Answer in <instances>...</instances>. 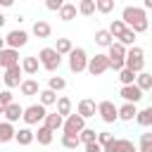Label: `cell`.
I'll return each instance as SVG.
<instances>
[{
  "label": "cell",
  "mask_w": 152,
  "mask_h": 152,
  "mask_svg": "<svg viewBox=\"0 0 152 152\" xmlns=\"http://www.w3.org/2000/svg\"><path fill=\"white\" fill-rule=\"evenodd\" d=\"M5 24H7V17H5V14H2V12H0V28H2V26H5Z\"/></svg>",
  "instance_id": "681fc988"
},
{
  "label": "cell",
  "mask_w": 152,
  "mask_h": 152,
  "mask_svg": "<svg viewBox=\"0 0 152 152\" xmlns=\"http://www.w3.org/2000/svg\"><path fill=\"white\" fill-rule=\"evenodd\" d=\"M55 50H57L62 57H66V55L74 50V43H71L69 38H57V43H55Z\"/></svg>",
  "instance_id": "1f68e13d"
},
{
  "label": "cell",
  "mask_w": 152,
  "mask_h": 152,
  "mask_svg": "<svg viewBox=\"0 0 152 152\" xmlns=\"http://www.w3.org/2000/svg\"><path fill=\"white\" fill-rule=\"evenodd\" d=\"M14 64H21L19 62V50L17 48H2L0 50V69H10Z\"/></svg>",
  "instance_id": "8fae6325"
},
{
  "label": "cell",
  "mask_w": 152,
  "mask_h": 152,
  "mask_svg": "<svg viewBox=\"0 0 152 152\" xmlns=\"http://www.w3.org/2000/svg\"><path fill=\"white\" fill-rule=\"evenodd\" d=\"M21 69H24V74H26V76H36V74H38V69H40V59H38V55L24 57V59H21Z\"/></svg>",
  "instance_id": "9a60e30c"
},
{
  "label": "cell",
  "mask_w": 152,
  "mask_h": 152,
  "mask_svg": "<svg viewBox=\"0 0 152 152\" xmlns=\"http://www.w3.org/2000/svg\"><path fill=\"white\" fill-rule=\"evenodd\" d=\"M126 28H128V26H126V21H124V19H112V24H109V33H112L116 40L121 38V33H124Z\"/></svg>",
  "instance_id": "4dcf8cb0"
},
{
  "label": "cell",
  "mask_w": 152,
  "mask_h": 152,
  "mask_svg": "<svg viewBox=\"0 0 152 152\" xmlns=\"http://www.w3.org/2000/svg\"><path fill=\"white\" fill-rule=\"evenodd\" d=\"M135 124L142 126V128H150V126H152V104L138 109V114H135Z\"/></svg>",
  "instance_id": "44dd1931"
},
{
  "label": "cell",
  "mask_w": 152,
  "mask_h": 152,
  "mask_svg": "<svg viewBox=\"0 0 152 152\" xmlns=\"http://www.w3.org/2000/svg\"><path fill=\"white\" fill-rule=\"evenodd\" d=\"M14 0H0V7H12Z\"/></svg>",
  "instance_id": "7dc6e473"
},
{
  "label": "cell",
  "mask_w": 152,
  "mask_h": 152,
  "mask_svg": "<svg viewBox=\"0 0 152 152\" xmlns=\"http://www.w3.org/2000/svg\"><path fill=\"white\" fill-rule=\"evenodd\" d=\"M52 138H55V131H52V128H48L45 124H40V126H38V131H36V140H38V145H50V142H52Z\"/></svg>",
  "instance_id": "7402d4cb"
},
{
  "label": "cell",
  "mask_w": 152,
  "mask_h": 152,
  "mask_svg": "<svg viewBox=\"0 0 152 152\" xmlns=\"http://www.w3.org/2000/svg\"><path fill=\"white\" fill-rule=\"evenodd\" d=\"M102 152H121V147H119V138H112L107 145H102Z\"/></svg>",
  "instance_id": "7bdbcfd3"
},
{
  "label": "cell",
  "mask_w": 152,
  "mask_h": 152,
  "mask_svg": "<svg viewBox=\"0 0 152 152\" xmlns=\"http://www.w3.org/2000/svg\"><path fill=\"white\" fill-rule=\"evenodd\" d=\"M83 147H86V152H102V145H100L97 140H93V142H86Z\"/></svg>",
  "instance_id": "bcb514c9"
},
{
  "label": "cell",
  "mask_w": 152,
  "mask_h": 152,
  "mask_svg": "<svg viewBox=\"0 0 152 152\" xmlns=\"http://www.w3.org/2000/svg\"><path fill=\"white\" fill-rule=\"evenodd\" d=\"M119 147H121V152H138V145L128 138H119Z\"/></svg>",
  "instance_id": "60d3db41"
},
{
  "label": "cell",
  "mask_w": 152,
  "mask_h": 152,
  "mask_svg": "<svg viewBox=\"0 0 152 152\" xmlns=\"http://www.w3.org/2000/svg\"><path fill=\"white\" fill-rule=\"evenodd\" d=\"M57 90H52V88H43L40 93H38V102L40 104H45V107H50V104H57Z\"/></svg>",
  "instance_id": "d4e9b609"
},
{
  "label": "cell",
  "mask_w": 152,
  "mask_h": 152,
  "mask_svg": "<svg viewBox=\"0 0 152 152\" xmlns=\"http://www.w3.org/2000/svg\"><path fill=\"white\" fill-rule=\"evenodd\" d=\"M119 95H121L124 102H135V104H138V102L142 100V90H140L135 83H131V86H121Z\"/></svg>",
  "instance_id": "7c38bea8"
},
{
  "label": "cell",
  "mask_w": 152,
  "mask_h": 152,
  "mask_svg": "<svg viewBox=\"0 0 152 152\" xmlns=\"http://www.w3.org/2000/svg\"><path fill=\"white\" fill-rule=\"evenodd\" d=\"M62 147H66V150H76L78 145H83L81 142V138H78V133H62Z\"/></svg>",
  "instance_id": "4316f807"
},
{
  "label": "cell",
  "mask_w": 152,
  "mask_h": 152,
  "mask_svg": "<svg viewBox=\"0 0 152 152\" xmlns=\"http://www.w3.org/2000/svg\"><path fill=\"white\" fill-rule=\"evenodd\" d=\"M126 66H128V69H133L135 74L145 71V50H142V48H138V45H131V48H128V52H126Z\"/></svg>",
  "instance_id": "5b68a950"
},
{
  "label": "cell",
  "mask_w": 152,
  "mask_h": 152,
  "mask_svg": "<svg viewBox=\"0 0 152 152\" xmlns=\"http://www.w3.org/2000/svg\"><path fill=\"white\" fill-rule=\"evenodd\" d=\"M138 152H152V133H140Z\"/></svg>",
  "instance_id": "e575fe53"
},
{
  "label": "cell",
  "mask_w": 152,
  "mask_h": 152,
  "mask_svg": "<svg viewBox=\"0 0 152 152\" xmlns=\"http://www.w3.org/2000/svg\"><path fill=\"white\" fill-rule=\"evenodd\" d=\"M48 88H52V90H57V93H59V90H64V88H66V81H64L62 76H50V78H48Z\"/></svg>",
  "instance_id": "8d00e7d4"
},
{
  "label": "cell",
  "mask_w": 152,
  "mask_h": 152,
  "mask_svg": "<svg viewBox=\"0 0 152 152\" xmlns=\"http://www.w3.org/2000/svg\"><path fill=\"white\" fill-rule=\"evenodd\" d=\"M109 57V55H107ZM126 66V59L124 57H109V69H114V71H121Z\"/></svg>",
  "instance_id": "b9f144b4"
},
{
  "label": "cell",
  "mask_w": 152,
  "mask_h": 152,
  "mask_svg": "<svg viewBox=\"0 0 152 152\" xmlns=\"http://www.w3.org/2000/svg\"><path fill=\"white\" fill-rule=\"evenodd\" d=\"M5 40H7V48H24L26 43H28V33L24 31V28H12L7 36H5Z\"/></svg>",
  "instance_id": "30bf717a"
},
{
  "label": "cell",
  "mask_w": 152,
  "mask_h": 152,
  "mask_svg": "<svg viewBox=\"0 0 152 152\" xmlns=\"http://www.w3.org/2000/svg\"><path fill=\"white\" fill-rule=\"evenodd\" d=\"M14 140L19 142V145H31L33 140H36V131H31V126H21V128H17V135H14Z\"/></svg>",
  "instance_id": "ac0fdd59"
},
{
  "label": "cell",
  "mask_w": 152,
  "mask_h": 152,
  "mask_svg": "<svg viewBox=\"0 0 152 152\" xmlns=\"http://www.w3.org/2000/svg\"><path fill=\"white\" fill-rule=\"evenodd\" d=\"M150 100H152V95H150ZM150 104H152V102H150Z\"/></svg>",
  "instance_id": "f5cc1de1"
},
{
  "label": "cell",
  "mask_w": 152,
  "mask_h": 152,
  "mask_svg": "<svg viewBox=\"0 0 152 152\" xmlns=\"http://www.w3.org/2000/svg\"><path fill=\"white\" fill-rule=\"evenodd\" d=\"M135 86L145 93V90H152V74H147V71H140L138 76H135Z\"/></svg>",
  "instance_id": "83f0119b"
},
{
  "label": "cell",
  "mask_w": 152,
  "mask_h": 152,
  "mask_svg": "<svg viewBox=\"0 0 152 152\" xmlns=\"http://www.w3.org/2000/svg\"><path fill=\"white\" fill-rule=\"evenodd\" d=\"M10 102H14V95H12V90H10V88H7V90H0V114H2V109H5Z\"/></svg>",
  "instance_id": "ab89813d"
},
{
  "label": "cell",
  "mask_w": 152,
  "mask_h": 152,
  "mask_svg": "<svg viewBox=\"0 0 152 152\" xmlns=\"http://www.w3.org/2000/svg\"><path fill=\"white\" fill-rule=\"evenodd\" d=\"M97 116H100L104 124L119 121V104H114L112 100H100V102H97Z\"/></svg>",
  "instance_id": "8992f818"
},
{
  "label": "cell",
  "mask_w": 152,
  "mask_h": 152,
  "mask_svg": "<svg viewBox=\"0 0 152 152\" xmlns=\"http://www.w3.org/2000/svg\"><path fill=\"white\" fill-rule=\"evenodd\" d=\"M2 114H5V119L7 121H12V124H17L21 116H24V107L19 104V102H10L5 109H2Z\"/></svg>",
  "instance_id": "5bb4252c"
},
{
  "label": "cell",
  "mask_w": 152,
  "mask_h": 152,
  "mask_svg": "<svg viewBox=\"0 0 152 152\" xmlns=\"http://www.w3.org/2000/svg\"><path fill=\"white\" fill-rule=\"evenodd\" d=\"M24 76V69H21V64H14V66H10V69H5V74H2V83L12 90V88H19L21 86V78Z\"/></svg>",
  "instance_id": "ba28073f"
},
{
  "label": "cell",
  "mask_w": 152,
  "mask_h": 152,
  "mask_svg": "<svg viewBox=\"0 0 152 152\" xmlns=\"http://www.w3.org/2000/svg\"><path fill=\"white\" fill-rule=\"evenodd\" d=\"M95 5H97V12H100V14L114 12V0H95Z\"/></svg>",
  "instance_id": "f35d334b"
},
{
  "label": "cell",
  "mask_w": 152,
  "mask_h": 152,
  "mask_svg": "<svg viewBox=\"0 0 152 152\" xmlns=\"http://www.w3.org/2000/svg\"><path fill=\"white\" fill-rule=\"evenodd\" d=\"M71 107H74V104H71V100H69L66 95H59V97H57V112H59L62 116H69V114H71Z\"/></svg>",
  "instance_id": "d6a6232c"
},
{
  "label": "cell",
  "mask_w": 152,
  "mask_h": 152,
  "mask_svg": "<svg viewBox=\"0 0 152 152\" xmlns=\"http://www.w3.org/2000/svg\"><path fill=\"white\" fill-rule=\"evenodd\" d=\"M2 48H7V40H5L2 36H0V50H2Z\"/></svg>",
  "instance_id": "f907efd6"
},
{
  "label": "cell",
  "mask_w": 152,
  "mask_h": 152,
  "mask_svg": "<svg viewBox=\"0 0 152 152\" xmlns=\"http://www.w3.org/2000/svg\"><path fill=\"white\" fill-rule=\"evenodd\" d=\"M76 12H78V5H74V2H64L62 7H59V19L62 21H71V19H76Z\"/></svg>",
  "instance_id": "603a6c76"
},
{
  "label": "cell",
  "mask_w": 152,
  "mask_h": 152,
  "mask_svg": "<svg viewBox=\"0 0 152 152\" xmlns=\"http://www.w3.org/2000/svg\"><path fill=\"white\" fill-rule=\"evenodd\" d=\"M76 112H78L81 116H86V119H93V116L97 114V102H95V100H90V97H83V100L78 102Z\"/></svg>",
  "instance_id": "4fadbf2b"
},
{
  "label": "cell",
  "mask_w": 152,
  "mask_h": 152,
  "mask_svg": "<svg viewBox=\"0 0 152 152\" xmlns=\"http://www.w3.org/2000/svg\"><path fill=\"white\" fill-rule=\"evenodd\" d=\"M112 138H114V135H112L109 131H100V133H97V142H100V145H107Z\"/></svg>",
  "instance_id": "f6af8a7d"
},
{
  "label": "cell",
  "mask_w": 152,
  "mask_h": 152,
  "mask_svg": "<svg viewBox=\"0 0 152 152\" xmlns=\"http://www.w3.org/2000/svg\"><path fill=\"white\" fill-rule=\"evenodd\" d=\"M2 74H5V69H0V81H2Z\"/></svg>",
  "instance_id": "816d5d0a"
},
{
  "label": "cell",
  "mask_w": 152,
  "mask_h": 152,
  "mask_svg": "<svg viewBox=\"0 0 152 152\" xmlns=\"http://www.w3.org/2000/svg\"><path fill=\"white\" fill-rule=\"evenodd\" d=\"M19 93H21L24 97H33V95H38V93H40V86H38V81H36V78H24V81H21V86H19Z\"/></svg>",
  "instance_id": "2e32d148"
},
{
  "label": "cell",
  "mask_w": 152,
  "mask_h": 152,
  "mask_svg": "<svg viewBox=\"0 0 152 152\" xmlns=\"http://www.w3.org/2000/svg\"><path fill=\"white\" fill-rule=\"evenodd\" d=\"M43 124H45V126H48V128H52V131H55V133H57V131H59V128H62V126H64V116H62V114H59V112H55V114H48V116H45V121H43Z\"/></svg>",
  "instance_id": "484cf974"
},
{
  "label": "cell",
  "mask_w": 152,
  "mask_h": 152,
  "mask_svg": "<svg viewBox=\"0 0 152 152\" xmlns=\"http://www.w3.org/2000/svg\"><path fill=\"white\" fill-rule=\"evenodd\" d=\"M38 59H40V66L50 74H55L59 66H62V55L55 50V48H40L38 52Z\"/></svg>",
  "instance_id": "7a4b0ae2"
},
{
  "label": "cell",
  "mask_w": 152,
  "mask_h": 152,
  "mask_svg": "<svg viewBox=\"0 0 152 152\" xmlns=\"http://www.w3.org/2000/svg\"><path fill=\"white\" fill-rule=\"evenodd\" d=\"M78 138H81V142H83V145H86V142H93V140H97V131L86 126V128L78 133Z\"/></svg>",
  "instance_id": "74e56055"
},
{
  "label": "cell",
  "mask_w": 152,
  "mask_h": 152,
  "mask_svg": "<svg viewBox=\"0 0 152 152\" xmlns=\"http://www.w3.org/2000/svg\"><path fill=\"white\" fill-rule=\"evenodd\" d=\"M135 38H138V33H135L133 28H126V31L121 33V38H119V43H124L126 48H131V45H135Z\"/></svg>",
  "instance_id": "d590c367"
},
{
  "label": "cell",
  "mask_w": 152,
  "mask_h": 152,
  "mask_svg": "<svg viewBox=\"0 0 152 152\" xmlns=\"http://www.w3.org/2000/svg\"><path fill=\"white\" fill-rule=\"evenodd\" d=\"M126 52H128V48H126L124 43H119V40H114V43L107 48V55H109V57H124V59H126Z\"/></svg>",
  "instance_id": "f1b7e54d"
},
{
  "label": "cell",
  "mask_w": 152,
  "mask_h": 152,
  "mask_svg": "<svg viewBox=\"0 0 152 152\" xmlns=\"http://www.w3.org/2000/svg\"><path fill=\"white\" fill-rule=\"evenodd\" d=\"M121 19L126 21L128 28H133L135 33H145L150 28V21H147V10L145 7H135V5H126L121 10Z\"/></svg>",
  "instance_id": "6da1fadb"
},
{
  "label": "cell",
  "mask_w": 152,
  "mask_h": 152,
  "mask_svg": "<svg viewBox=\"0 0 152 152\" xmlns=\"http://www.w3.org/2000/svg\"><path fill=\"white\" fill-rule=\"evenodd\" d=\"M138 114V104L135 102H124L119 104V121H133Z\"/></svg>",
  "instance_id": "e0dca14e"
},
{
  "label": "cell",
  "mask_w": 152,
  "mask_h": 152,
  "mask_svg": "<svg viewBox=\"0 0 152 152\" xmlns=\"http://www.w3.org/2000/svg\"><path fill=\"white\" fill-rule=\"evenodd\" d=\"M66 0H45V7L50 10V12H59V7L64 5Z\"/></svg>",
  "instance_id": "ee69618b"
},
{
  "label": "cell",
  "mask_w": 152,
  "mask_h": 152,
  "mask_svg": "<svg viewBox=\"0 0 152 152\" xmlns=\"http://www.w3.org/2000/svg\"><path fill=\"white\" fill-rule=\"evenodd\" d=\"M112 43H114V36L109 33V28H97V31H95V45L109 48Z\"/></svg>",
  "instance_id": "cb8c5ba5"
},
{
  "label": "cell",
  "mask_w": 152,
  "mask_h": 152,
  "mask_svg": "<svg viewBox=\"0 0 152 152\" xmlns=\"http://www.w3.org/2000/svg\"><path fill=\"white\" fill-rule=\"evenodd\" d=\"M45 116H48V107L40 104V102H36V104L24 107V116H21V121H24L26 126H40V124L45 121Z\"/></svg>",
  "instance_id": "3957f363"
},
{
  "label": "cell",
  "mask_w": 152,
  "mask_h": 152,
  "mask_svg": "<svg viewBox=\"0 0 152 152\" xmlns=\"http://www.w3.org/2000/svg\"><path fill=\"white\" fill-rule=\"evenodd\" d=\"M95 12H97L95 0H81V2H78V14H83V17H93Z\"/></svg>",
  "instance_id": "f546056e"
},
{
  "label": "cell",
  "mask_w": 152,
  "mask_h": 152,
  "mask_svg": "<svg viewBox=\"0 0 152 152\" xmlns=\"http://www.w3.org/2000/svg\"><path fill=\"white\" fill-rule=\"evenodd\" d=\"M135 71L133 69H128V66H124L121 71H119V81H121V86H131V83H135Z\"/></svg>",
  "instance_id": "836d02e7"
},
{
  "label": "cell",
  "mask_w": 152,
  "mask_h": 152,
  "mask_svg": "<svg viewBox=\"0 0 152 152\" xmlns=\"http://www.w3.org/2000/svg\"><path fill=\"white\" fill-rule=\"evenodd\" d=\"M142 7L145 10H152V0H142Z\"/></svg>",
  "instance_id": "c3c4849f"
},
{
  "label": "cell",
  "mask_w": 152,
  "mask_h": 152,
  "mask_svg": "<svg viewBox=\"0 0 152 152\" xmlns=\"http://www.w3.org/2000/svg\"><path fill=\"white\" fill-rule=\"evenodd\" d=\"M31 33H33L36 38H50V33H52V26H50L45 19H38V21H33V26H31Z\"/></svg>",
  "instance_id": "d6986e66"
},
{
  "label": "cell",
  "mask_w": 152,
  "mask_h": 152,
  "mask_svg": "<svg viewBox=\"0 0 152 152\" xmlns=\"http://www.w3.org/2000/svg\"><path fill=\"white\" fill-rule=\"evenodd\" d=\"M86 128V116H81L78 112L74 114H69V116H64V126H62V131L64 133H81Z\"/></svg>",
  "instance_id": "9c48e42d"
},
{
  "label": "cell",
  "mask_w": 152,
  "mask_h": 152,
  "mask_svg": "<svg viewBox=\"0 0 152 152\" xmlns=\"http://www.w3.org/2000/svg\"><path fill=\"white\" fill-rule=\"evenodd\" d=\"M90 76H102L104 71H109V57L104 52H97L95 57L88 59V69H86Z\"/></svg>",
  "instance_id": "52a82bcc"
},
{
  "label": "cell",
  "mask_w": 152,
  "mask_h": 152,
  "mask_svg": "<svg viewBox=\"0 0 152 152\" xmlns=\"http://www.w3.org/2000/svg\"><path fill=\"white\" fill-rule=\"evenodd\" d=\"M14 135H17V128H14V124L12 121H0V142H12L14 140Z\"/></svg>",
  "instance_id": "ffe728a7"
},
{
  "label": "cell",
  "mask_w": 152,
  "mask_h": 152,
  "mask_svg": "<svg viewBox=\"0 0 152 152\" xmlns=\"http://www.w3.org/2000/svg\"><path fill=\"white\" fill-rule=\"evenodd\" d=\"M69 71H74V74H81V71H86L88 69V52L83 50V48H74L69 55Z\"/></svg>",
  "instance_id": "277c9868"
}]
</instances>
